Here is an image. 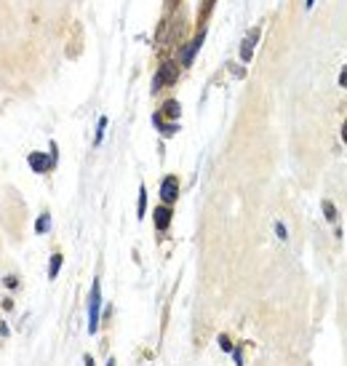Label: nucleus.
Returning <instances> with one entry per match:
<instances>
[{"mask_svg":"<svg viewBox=\"0 0 347 366\" xmlns=\"http://www.w3.org/2000/svg\"><path fill=\"white\" fill-rule=\"evenodd\" d=\"M342 139H344V142H347V123L342 126Z\"/></svg>","mask_w":347,"mask_h":366,"instance_id":"a211bd4d","label":"nucleus"},{"mask_svg":"<svg viewBox=\"0 0 347 366\" xmlns=\"http://www.w3.org/2000/svg\"><path fill=\"white\" fill-rule=\"evenodd\" d=\"M259 35H262V30H259V27H254V30H249L246 40L240 43V59H243V62H251V56H254V49H257Z\"/></svg>","mask_w":347,"mask_h":366,"instance_id":"7ed1b4c3","label":"nucleus"},{"mask_svg":"<svg viewBox=\"0 0 347 366\" xmlns=\"http://www.w3.org/2000/svg\"><path fill=\"white\" fill-rule=\"evenodd\" d=\"M232 355H235V361H238V363H243V353H240V348H238V350H232Z\"/></svg>","mask_w":347,"mask_h":366,"instance_id":"f3484780","label":"nucleus"},{"mask_svg":"<svg viewBox=\"0 0 347 366\" xmlns=\"http://www.w3.org/2000/svg\"><path fill=\"white\" fill-rule=\"evenodd\" d=\"M27 163H30L32 171H37V174H45L54 166V161L45 153H30V155H27Z\"/></svg>","mask_w":347,"mask_h":366,"instance_id":"39448f33","label":"nucleus"},{"mask_svg":"<svg viewBox=\"0 0 347 366\" xmlns=\"http://www.w3.org/2000/svg\"><path fill=\"white\" fill-rule=\"evenodd\" d=\"M203 40H206V30H201V32H198V37H195V40H192L190 45H187V51H184V56H182V62H184V64H192V56L198 54V49L203 45Z\"/></svg>","mask_w":347,"mask_h":366,"instance_id":"0eeeda50","label":"nucleus"},{"mask_svg":"<svg viewBox=\"0 0 347 366\" xmlns=\"http://www.w3.org/2000/svg\"><path fill=\"white\" fill-rule=\"evenodd\" d=\"M219 345H222L224 350H232V345H230V340H227V337H224V334L219 337Z\"/></svg>","mask_w":347,"mask_h":366,"instance_id":"2eb2a0df","label":"nucleus"},{"mask_svg":"<svg viewBox=\"0 0 347 366\" xmlns=\"http://www.w3.org/2000/svg\"><path fill=\"white\" fill-rule=\"evenodd\" d=\"M105 128H107V118H99V128H96V145L102 142V136H105Z\"/></svg>","mask_w":347,"mask_h":366,"instance_id":"ddd939ff","label":"nucleus"},{"mask_svg":"<svg viewBox=\"0 0 347 366\" xmlns=\"http://www.w3.org/2000/svg\"><path fill=\"white\" fill-rule=\"evenodd\" d=\"M323 214H326V219H329V222H336V209H334L331 201H323Z\"/></svg>","mask_w":347,"mask_h":366,"instance_id":"f8f14e48","label":"nucleus"},{"mask_svg":"<svg viewBox=\"0 0 347 366\" xmlns=\"http://www.w3.org/2000/svg\"><path fill=\"white\" fill-rule=\"evenodd\" d=\"M144 209H147V190L142 187V190H139V206H136V217H144Z\"/></svg>","mask_w":347,"mask_h":366,"instance_id":"9d476101","label":"nucleus"},{"mask_svg":"<svg viewBox=\"0 0 347 366\" xmlns=\"http://www.w3.org/2000/svg\"><path fill=\"white\" fill-rule=\"evenodd\" d=\"M339 86H347V67H344L342 75H339Z\"/></svg>","mask_w":347,"mask_h":366,"instance_id":"dca6fc26","label":"nucleus"},{"mask_svg":"<svg viewBox=\"0 0 347 366\" xmlns=\"http://www.w3.org/2000/svg\"><path fill=\"white\" fill-rule=\"evenodd\" d=\"M99 310H102V286L99 281H93L91 294H88V332L91 334L99 332Z\"/></svg>","mask_w":347,"mask_h":366,"instance_id":"f257e3e1","label":"nucleus"},{"mask_svg":"<svg viewBox=\"0 0 347 366\" xmlns=\"http://www.w3.org/2000/svg\"><path fill=\"white\" fill-rule=\"evenodd\" d=\"M163 115H166V118H176V115H179V102H176V99H168L166 105H163Z\"/></svg>","mask_w":347,"mask_h":366,"instance_id":"6e6552de","label":"nucleus"},{"mask_svg":"<svg viewBox=\"0 0 347 366\" xmlns=\"http://www.w3.org/2000/svg\"><path fill=\"white\" fill-rule=\"evenodd\" d=\"M153 219H155V227H158V230H166L168 224H171V209H168V203H166V206H158L155 214H153Z\"/></svg>","mask_w":347,"mask_h":366,"instance_id":"423d86ee","label":"nucleus"},{"mask_svg":"<svg viewBox=\"0 0 347 366\" xmlns=\"http://www.w3.org/2000/svg\"><path fill=\"white\" fill-rule=\"evenodd\" d=\"M48 227H51V217H48V214H40V219H37L35 230H37V233H45Z\"/></svg>","mask_w":347,"mask_h":366,"instance_id":"9b49d317","label":"nucleus"},{"mask_svg":"<svg viewBox=\"0 0 347 366\" xmlns=\"http://www.w3.org/2000/svg\"><path fill=\"white\" fill-rule=\"evenodd\" d=\"M275 233H278V238H280V241H286V227H283L280 222H275Z\"/></svg>","mask_w":347,"mask_h":366,"instance_id":"4468645a","label":"nucleus"},{"mask_svg":"<svg viewBox=\"0 0 347 366\" xmlns=\"http://www.w3.org/2000/svg\"><path fill=\"white\" fill-rule=\"evenodd\" d=\"M176 195H179V182H176V176H166L163 185H161V198L163 203L171 206L176 201Z\"/></svg>","mask_w":347,"mask_h":366,"instance_id":"20e7f679","label":"nucleus"},{"mask_svg":"<svg viewBox=\"0 0 347 366\" xmlns=\"http://www.w3.org/2000/svg\"><path fill=\"white\" fill-rule=\"evenodd\" d=\"M313 3H315V0H305V6H307V8H313Z\"/></svg>","mask_w":347,"mask_h":366,"instance_id":"6ab92c4d","label":"nucleus"},{"mask_svg":"<svg viewBox=\"0 0 347 366\" xmlns=\"http://www.w3.org/2000/svg\"><path fill=\"white\" fill-rule=\"evenodd\" d=\"M59 267H62V254H54L51 257V270H48V278L59 276Z\"/></svg>","mask_w":347,"mask_h":366,"instance_id":"1a4fd4ad","label":"nucleus"},{"mask_svg":"<svg viewBox=\"0 0 347 366\" xmlns=\"http://www.w3.org/2000/svg\"><path fill=\"white\" fill-rule=\"evenodd\" d=\"M176 78H179V67H176V62H163L161 67H158L155 78H153V94L161 91L163 86H174Z\"/></svg>","mask_w":347,"mask_h":366,"instance_id":"f03ea898","label":"nucleus"}]
</instances>
